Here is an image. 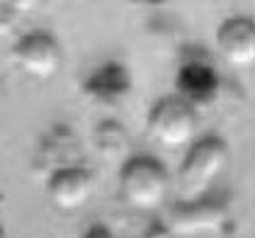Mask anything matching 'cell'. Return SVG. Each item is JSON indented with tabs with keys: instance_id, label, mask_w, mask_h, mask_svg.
<instances>
[{
	"instance_id": "12",
	"label": "cell",
	"mask_w": 255,
	"mask_h": 238,
	"mask_svg": "<svg viewBox=\"0 0 255 238\" xmlns=\"http://www.w3.org/2000/svg\"><path fill=\"white\" fill-rule=\"evenodd\" d=\"M173 234H175V231L170 229V224H165V221H160V219H151V221L146 224L141 238H173Z\"/></svg>"
},
{
	"instance_id": "11",
	"label": "cell",
	"mask_w": 255,
	"mask_h": 238,
	"mask_svg": "<svg viewBox=\"0 0 255 238\" xmlns=\"http://www.w3.org/2000/svg\"><path fill=\"white\" fill-rule=\"evenodd\" d=\"M93 143L102 158L115 163L124 158L129 151V131L117 119H102L93 131Z\"/></svg>"
},
{
	"instance_id": "6",
	"label": "cell",
	"mask_w": 255,
	"mask_h": 238,
	"mask_svg": "<svg viewBox=\"0 0 255 238\" xmlns=\"http://www.w3.org/2000/svg\"><path fill=\"white\" fill-rule=\"evenodd\" d=\"M12 61L17 63L22 73L37 80H49L59 73L61 63H63V51L54 34L39 29V32L24 34L12 46Z\"/></svg>"
},
{
	"instance_id": "5",
	"label": "cell",
	"mask_w": 255,
	"mask_h": 238,
	"mask_svg": "<svg viewBox=\"0 0 255 238\" xmlns=\"http://www.w3.org/2000/svg\"><path fill=\"white\" fill-rule=\"evenodd\" d=\"M229 221V202L219 195L180 199L170 207V229L180 236H199L221 231Z\"/></svg>"
},
{
	"instance_id": "9",
	"label": "cell",
	"mask_w": 255,
	"mask_h": 238,
	"mask_svg": "<svg viewBox=\"0 0 255 238\" xmlns=\"http://www.w3.org/2000/svg\"><path fill=\"white\" fill-rule=\"evenodd\" d=\"M216 49L236 68L255 66V20L231 17L216 29Z\"/></svg>"
},
{
	"instance_id": "4",
	"label": "cell",
	"mask_w": 255,
	"mask_h": 238,
	"mask_svg": "<svg viewBox=\"0 0 255 238\" xmlns=\"http://www.w3.org/2000/svg\"><path fill=\"white\" fill-rule=\"evenodd\" d=\"M187 51L190 54H185L175 76L177 98H182L190 107H195V112H202V110H209L219 100L221 78L207 56L195 54V49H187Z\"/></svg>"
},
{
	"instance_id": "8",
	"label": "cell",
	"mask_w": 255,
	"mask_h": 238,
	"mask_svg": "<svg viewBox=\"0 0 255 238\" xmlns=\"http://www.w3.org/2000/svg\"><path fill=\"white\" fill-rule=\"evenodd\" d=\"M93 187H95V175L88 168L76 165L59 170L46 180V197L61 212H76L90 199Z\"/></svg>"
},
{
	"instance_id": "1",
	"label": "cell",
	"mask_w": 255,
	"mask_h": 238,
	"mask_svg": "<svg viewBox=\"0 0 255 238\" xmlns=\"http://www.w3.org/2000/svg\"><path fill=\"white\" fill-rule=\"evenodd\" d=\"M229 165V143L219 136H204L192 148L180 165L177 173V187L182 199H199L209 195L216 178Z\"/></svg>"
},
{
	"instance_id": "10",
	"label": "cell",
	"mask_w": 255,
	"mask_h": 238,
	"mask_svg": "<svg viewBox=\"0 0 255 238\" xmlns=\"http://www.w3.org/2000/svg\"><path fill=\"white\" fill-rule=\"evenodd\" d=\"M134 80L122 63H105L83 80V95L98 105H119L131 95Z\"/></svg>"
},
{
	"instance_id": "7",
	"label": "cell",
	"mask_w": 255,
	"mask_h": 238,
	"mask_svg": "<svg viewBox=\"0 0 255 238\" xmlns=\"http://www.w3.org/2000/svg\"><path fill=\"white\" fill-rule=\"evenodd\" d=\"M76 165H80L78 136L66 124L51 126L37 148V158H34L37 173H44V178L49 180L54 173L66 170V168H76Z\"/></svg>"
},
{
	"instance_id": "13",
	"label": "cell",
	"mask_w": 255,
	"mask_h": 238,
	"mask_svg": "<svg viewBox=\"0 0 255 238\" xmlns=\"http://www.w3.org/2000/svg\"><path fill=\"white\" fill-rule=\"evenodd\" d=\"M83 238H117L105 224H93L85 234H83Z\"/></svg>"
},
{
	"instance_id": "3",
	"label": "cell",
	"mask_w": 255,
	"mask_h": 238,
	"mask_svg": "<svg viewBox=\"0 0 255 238\" xmlns=\"http://www.w3.org/2000/svg\"><path fill=\"white\" fill-rule=\"evenodd\" d=\"M148 134L168 146L180 148L187 146L197 131V112L182 98H163L148 112Z\"/></svg>"
},
{
	"instance_id": "2",
	"label": "cell",
	"mask_w": 255,
	"mask_h": 238,
	"mask_svg": "<svg viewBox=\"0 0 255 238\" xmlns=\"http://www.w3.org/2000/svg\"><path fill=\"white\" fill-rule=\"evenodd\" d=\"M119 192L129 207L156 209L168 195V170L151 156H136L124 160L119 170Z\"/></svg>"
}]
</instances>
